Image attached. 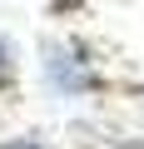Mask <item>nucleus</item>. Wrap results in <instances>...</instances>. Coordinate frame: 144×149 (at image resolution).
Listing matches in <instances>:
<instances>
[{
  "mask_svg": "<svg viewBox=\"0 0 144 149\" xmlns=\"http://www.w3.org/2000/svg\"><path fill=\"white\" fill-rule=\"evenodd\" d=\"M0 149H40L35 139H10V144H0Z\"/></svg>",
  "mask_w": 144,
  "mask_h": 149,
  "instance_id": "f257e3e1",
  "label": "nucleus"
}]
</instances>
